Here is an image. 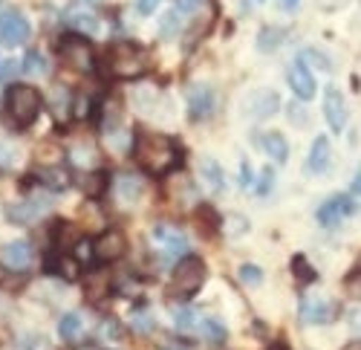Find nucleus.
Instances as JSON below:
<instances>
[{
    "mask_svg": "<svg viewBox=\"0 0 361 350\" xmlns=\"http://www.w3.org/2000/svg\"><path fill=\"white\" fill-rule=\"evenodd\" d=\"M278 38H283V32H281V29H263V32H260V49L266 52V49H278L281 47V41Z\"/></svg>",
    "mask_w": 361,
    "mask_h": 350,
    "instance_id": "bb28decb",
    "label": "nucleus"
},
{
    "mask_svg": "<svg viewBox=\"0 0 361 350\" xmlns=\"http://www.w3.org/2000/svg\"><path fill=\"white\" fill-rule=\"evenodd\" d=\"M67 23L75 26V29H84V32H96V29H99V20L93 18V12H84V9L67 12Z\"/></svg>",
    "mask_w": 361,
    "mask_h": 350,
    "instance_id": "393cba45",
    "label": "nucleus"
},
{
    "mask_svg": "<svg viewBox=\"0 0 361 350\" xmlns=\"http://www.w3.org/2000/svg\"><path fill=\"white\" fill-rule=\"evenodd\" d=\"M355 209H358V203H353V197H329L324 206L318 209V223L324 226V229H336V226H341L350 215H355Z\"/></svg>",
    "mask_w": 361,
    "mask_h": 350,
    "instance_id": "423d86ee",
    "label": "nucleus"
},
{
    "mask_svg": "<svg viewBox=\"0 0 361 350\" xmlns=\"http://www.w3.org/2000/svg\"><path fill=\"white\" fill-rule=\"evenodd\" d=\"M300 318L307 325H329L336 318V304L321 293L304 296V301H300Z\"/></svg>",
    "mask_w": 361,
    "mask_h": 350,
    "instance_id": "6e6552de",
    "label": "nucleus"
},
{
    "mask_svg": "<svg viewBox=\"0 0 361 350\" xmlns=\"http://www.w3.org/2000/svg\"><path fill=\"white\" fill-rule=\"evenodd\" d=\"M202 6V0H176V12H197Z\"/></svg>",
    "mask_w": 361,
    "mask_h": 350,
    "instance_id": "f704fd0d",
    "label": "nucleus"
},
{
    "mask_svg": "<svg viewBox=\"0 0 361 350\" xmlns=\"http://www.w3.org/2000/svg\"><path fill=\"white\" fill-rule=\"evenodd\" d=\"M15 73H18L15 61H0V81H9Z\"/></svg>",
    "mask_w": 361,
    "mask_h": 350,
    "instance_id": "c9c22d12",
    "label": "nucleus"
},
{
    "mask_svg": "<svg viewBox=\"0 0 361 350\" xmlns=\"http://www.w3.org/2000/svg\"><path fill=\"white\" fill-rule=\"evenodd\" d=\"M133 157L147 174L162 177V174H168L173 165H179V145L171 136L139 131L133 139Z\"/></svg>",
    "mask_w": 361,
    "mask_h": 350,
    "instance_id": "f257e3e1",
    "label": "nucleus"
},
{
    "mask_svg": "<svg viewBox=\"0 0 361 350\" xmlns=\"http://www.w3.org/2000/svg\"><path fill=\"white\" fill-rule=\"evenodd\" d=\"M47 209H49V200H47V197H41V200L29 197V200H23V203H15V206L9 209V217H12L15 223H32V220H38Z\"/></svg>",
    "mask_w": 361,
    "mask_h": 350,
    "instance_id": "4468645a",
    "label": "nucleus"
},
{
    "mask_svg": "<svg viewBox=\"0 0 361 350\" xmlns=\"http://www.w3.org/2000/svg\"><path fill=\"white\" fill-rule=\"evenodd\" d=\"M240 281L249 284V286H257L263 281V272L255 264H243V267H240Z\"/></svg>",
    "mask_w": 361,
    "mask_h": 350,
    "instance_id": "c756f323",
    "label": "nucleus"
},
{
    "mask_svg": "<svg viewBox=\"0 0 361 350\" xmlns=\"http://www.w3.org/2000/svg\"><path fill=\"white\" fill-rule=\"evenodd\" d=\"M353 191H355V194H361V168L355 171V180H353Z\"/></svg>",
    "mask_w": 361,
    "mask_h": 350,
    "instance_id": "79ce46f5",
    "label": "nucleus"
},
{
    "mask_svg": "<svg viewBox=\"0 0 361 350\" xmlns=\"http://www.w3.org/2000/svg\"><path fill=\"white\" fill-rule=\"evenodd\" d=\"M84 293L93 298V301H99L102 296H107V275L104 272H90L84 278Z\"/></svg>",
    "mask_w": 361,
    "mask_h": 350,
    "instance_id": "5701e85b",
    "label": "nucleus"
},
{
    "mask_svg": "<svg viewBox=\"0 0 361 350\" xmlns=\"http://www.w3.org/2000/svg\"><path fill=\"white\" fill-rule=\"evenodd\" d=\"M145 191V183L136 177V174H122V177L116 180V200L125 203V206H133V203L142 197Z\"/></svg>",
    "mask_w": 361,
    "mask_h": 350,
    "instance_id": "dca6fc26",
    "label": "nucleus"
},
{
    "mask_svg": "<svg viewBox=\"0 0 361 350\" xmlns=\"http://www.w3.org/2000/svg\"><path fill=\"white\" fill-rule=\"evenodd\" d=\"M154 243L162 249V255L168 258H176V255H185L188 252V238H185V231L173 226V223H159L154 229Z\"/></svg>",
    "mask_w": 361,
    "mask_h": 350,
    "instance_id": "0eeeda50",
    "label": "nucleus"
},
{
    "mask_svg": "<svg viewBox=\"0 0 361 350\" xmlns=\"http://www.w3.org/2000/svg\"><path fill=\"white\" fill-rule=\"evenodd\" d=\"M269 350H289V347H283V344H275V347H269Z\"/></svg>",
    "mask_w": 361,
    "mask_h": 350,
    "instance_id": "a18cd8bd",
    "label": "nucleus"
},
{
    "mask_svg": "<svg viewBox=\"0 0 361 350\" xmlns=\"http://www.w3.org/2000/svg\"><path fill=\"white\" fill-rule=\"evenodd\" d=\"M29 32H32V26H29V20L20 12H4L0 15V41L4 44L18 47L29 38Z\"/></svg>",
    "mask_w": 361,
    "mask_h": 350,
    "instance_id": "9d476101",
    "label": "nucleus"
},
{
    "mask_svg": "<svg viewBox=\"0 0 361 350\" xmlns=\"http://www.w3.org/2000/svg\"><path fill=\"white\" fill-rule=\"evenodd\" d=\"M200 177L205 180V186L212 188V191H223L226 188V177H223V168L214 162V159H202L200 162Z\"/></svg>",
    "mask_w": 361,
    "mask_h": 350,
    "instance_id": "6ab92c4d",
    "label": "nucleus"
},
{
    "mask_svg": "<svg viewBox=\"0 0 361 350\" xmlns=\"http://www.w3.org/2000/svg\"><path fill=\"white\" fill-rule=\"evenodd\" d=\"M300 58H304V61H312L321 73H329V70H333V64H329V58H326L324 52H318V49H304V55H300Z\"/></svg>",
    "mask_w": 361,
    "mask_h": 350,
    "instance_id": "cd10ccee",
    "label": "nucleus"
},
{
    "mask_svg": "<svg viewBox=\"0 0 361 350\" xmlns=\"http://www.w3.org/2000/svg\"><path fill=\"white\" fill-rule=\"evenodd\" d=\"M344 350H361V342H350Z\"/></svg>",
    "mask_w": 361,
    "mask_h": 350,
    "instance_id": "37998d69",
    "label": "nucleus"
},
{
    "mask_svg": "<svg viewBox=\"0 0 361 350\" xmlns=\"http://www.w3.org/2000/svg\"><path fill=\"white\" fill-rule=\"evenodd\" d=\"M41 107H44V99L35 87L29 84H12L6 90V119L9 125L15 128H29L38 116H41Z\"/></svg>",
    "mask_w": 361,
    "mask_h": 350,
    "instance_id": "f03ea898",
    "label": "nucleus"
},
{
    "mask_svg": "<svg viewBox=\"0 0 361 350\" xmlns=\"http://www.w3.org/2000/svg\"><path fill=\"white\" fill-rule=\"evenodd\" d=\"M6 281V272H4V267H0V284H4Z\"/></svg>",
    "mask_w": 361,
    "mask_h": 350,
    "instance_id": "c03bdc74",
    "label": "nucleus"
},
{
    "mask_svg": "<svg viewBox=\"0 0 361 350\" xmlns=\"http://www.w3.org/2000/svg\"><path fill=\"white\" fill-rule=\"evenodd\" d=\"M347 293H350L353 298H361V272L350 275V281H347Z\"/></svg>",
    "mask_w": 361,
    "mask_h": 350,
    "instance_id": "473e14b6",
    "label": "nucleus"
},
{
    "mask_svg": "<svg viewBox=\"0 0 361 350\" xmlns=\"http://www.w3.org/2000/svg\"><path fill=\"white\" fill-rule=\"evenodd\" d=\"M20 70H23L26 76H47V73H49V64H47V58H44L38 49H32V52H26Z\"/></svg>",
    "mask_w": 361,
    "mask_h": 350,
    "instance_id": "b1692460",
    "label": "nucleus"
},
{
    "mask_svg": "<svg viewBox=\"0 0 361 350\" xmlns=\"http://www.w3.org/2000/svg\"><path fill=\"white\" fill-rule=\"evenodd\" d=\"M260 180H263V183L257 186V194H266V191H272V186H275V174H272V171H269V168H266Z\"/></svg>",
    "mask_w": 361,
    "mask_h": 350,
    "instance_id": "72a5a7b5",
    "label": "nucleus"
},
{
    "mask_svg": "<svg viewBox=\"0 0 361 350\" xmlns=\"http://www.w3.org/2000/svg\"><path fill=\"white\" fill-rule=\"evenodd\" d=\"M298 4H300V0H281V9L283 12H292V9H298Z\"/></svg>",
    "mask_w": 361,
    "mask_h": 350,
    "instance_id": "a19ab883",
    "label": "nucleus"
},
{
    "mask_svg": "<svg viewBox=\"0 0 361 350\" xmlns=\"http://www.w3.org/2000/svg\"><path fill=\"white\" fill-rule=\"evenodd\" d=\"M102 188H107V180H104V174H90V177L84 180V191L90 197H99Z\"/></svg>",
    "mask_w": 361,
    "mask_h": 350,
    "instance_id": "c85d7f7f",
    "label": "nucleus"
},
{
    "mask_svg": "<svg viewBox=\"0 0 361 350\" xmlns=\"http://www.w3.org/2000/svg\"><path fill=\"white\" fill-rule=\"evenodd\" d=\"M292 264H295V267L300 270V272H298L300 278H312V270H310V267L304 264V258H295V260H292Z\"/></svg>",
    "mask_w": 361,
    "mask_h": 350,
    "instance_id": "58836bf2",
    "label": "nucleus"
},
{
    "mask_svg": "<svg viewBox=\"0 0 361 350\" xmlns=\"http://www.w3.org/2000/svg\"><path fill=\"white\" fill-rule=\"evenodd\" d=\"M286 78H289V87L298 99H312L315 96V78L310 76V70L304 67V61H295L289 70H286Z\"/></svg>",
    "mask_w": 361,
    "mask_h": 350,
    "instance_id": "ddd939ff",
    "label": "nucleus"
},
{
    "mask_svg": "<svg viewBox=\"0 0 361 350\" xmlns=\"http://www.w3.org/2000/svg\"><path fill=\"white\" fill-rule=\"evenodd\" d=\"M93 249H96V258L102 260V264H113V260H118L128 252V238H125V231L107 229V231H102V235H99Z\"/></svg>",
    "mask_w": 361,
    "mask_h": 350,
    "instance_id": "1a4fd4ad",
    "label": "nucleus"
},
{
    "mask_svg": "<svg viewBox=\"0 0 361 350\" xmlns=\"http://www.w3.org/2000/svg\"><path fill=\"white\" fill-rule=\"evenodd\" d=\"M84 330V322H81V315L78 313H67L61 322H58V336L67 339V342H75Z\"/></svg>",
    "mask_w": 361,
    "mask_h": 350,
    "instance_id": "412c9836",
    "label": "nucleus"
},
{
    "mask_svg": "<svg viewBox=\"0 0 361 350\" xmlns=\"http://www.w3.org/2000/svg\"><path fill=\"white\" fill-rule=\"evenodd\" d=\"M260 145H263V151H266L269 157H272L275 162H286V157H289V145H286V139H283L278 131L263 133Z\"/></svg>",
    "mask_w": 361,
    "mask_h": 350,
    "instance_id": "a211bd4d",
    "label": "nucleus"
},
{
    "mask_svg": "<svg viewBox=\"0 0 361 350\" xmlns=\"http://www.w3.org/2000/svg\"><path fill=\"white\" fill-rule=\"evenodd\" d=\"M38 180L47 183L49 188L55 191H64L70 183H67V171H61L58 165H49V168H38Z\"/></svg>",
    "mask_w": 361,
    "mask_h": 350,
    "instance_id": "4be33fe9",
    "label": "nucleus"
},
{
    "mask_svg": "<svg viewBox=\"0 0 361 350\" xmlns=\"http://www.w3.org/2000/svg\"><path fill=\"white\" fill-rule=\"evenodd\" d=\"M107 73L116 78H139L147 73V52L133 41H116L107 49Z\"/></svg>",
    "mask_w": 361,
    "mask_h": 350,
    "instance_id": "7ed1b4c3",
    "label": "nucleus"
},
{
    "mask_svg": "<svg viewBox=\"0 0 361 350\" xmlns=\"http://www.w3.org/2000/svg\"><path fill=\"white\" fill-rule=\"evenodd\" d=\"M324 116H326V122L333 131H344L347 125V102L341 96L338 87H326V96H324Z\"/></svg>",
    "mask_w": 361,
    "mask_h": 350,
    "instance_id": "9b49d317",
    "label": "nucleus"
},
{
    "mask_svg": "<svg viewBox=\"0 0 361 350\" xmlns=\"http://www.w3.org/2000/svg\"><path fill=\"white\" fill-rule=\"evenodd\" d=\"M73 258L78 260V264H90V260L96 258V249H93V243H90L87 238H81V241L73 246Z\"/></svg>",
    "mask_w": 361,
    "mask_h": 350,
    "instance_id": "a878e982",
    "label": "nucleus"
},
{
    "mask_svg": "<svg viewBox=\"0 0 361 350\" xmlns=\"http://www.w3.org/2000/svg\"><path fill=\"white\" fill-rule=\"evenodd\" d=\"M118 333H122V330H118V325L113 322V318H110V322H104V325H102V336H110V339H116Z\"/></svg>",
    "mask_w": 361,
    "mask_h": 350,
    "instance_id": "4c0bfd02",
    "label": "nucleus"
},
{
    "mask_svg": "<svg viewBox=\"0 0 361 350\" xmlns=\"http://www.w3.org/2000/svg\"><path fill=\"white\" fill-rule=\"evenodd\" d=\"M58 55H61V61L75 73H93V67H96V52H93V47H90V41H84L81 35L61 38V44H58Z\"/></svg>",
    "mask_w": 361,
    "mask_h": 350,
    "instance_id": "39448f33",
    "label": "nucleus"
},
{
    "mask_svg": "<svg viewBox=\"0 0 361 350\" xmlns=\"http://www.w3.org/2000/svg\"><path fill=\"white\" fill-rule=\"evenodd\" d=\"M329 159H333V151H329V139L326 136H315L312 148H310V159H307V171L310 174H324L329 168Z\"/></svg>",
    "mask_w": 361,
    "mask_h": 350,
    "instance_id": "f3484780",
    "label": "nucleus"
},
{
    "mask_svg": "<svg viewBox=\"0 0 361 350\" xmlns=\"http://www.w3.org/2000/svg\"><path fill=\"white\" fill-rule=\"evenodd\" d=\"M4 264L15 272L20 270H29V264H32V249H29L26 241H15V243H6L4 246Z\"/></svg>",
    "mask_w": 361,
    "mask_h": 350,
    "instance_id": "2eb2a0df",
    "label": "nucleus"
},
{
    "mask_svg": "<svg viewBox=\"0 0 361 350\" xmlns=\"http://www.w3.org/2000/svg\"><path fill=\"white\" fill-rule=\"evenodd\" d=\"M188 110L191 119H208L214 113V90L208 84H191L188 87Z\"/></svg>",
    "mask_w": 361,
    "mask_h": 350,
    "instance_id": "f8f14e48",
    "label": "nucleus"
},
{
    "mask_svg": "<svg viewBox=\"0 0 361 350\" xmlns=\"http://www.w3.org/2000/svg\"><path fill=\"white\" fill-rule=\"evenodd\" d=\"M278 110V93H257V96H252L249 99V113L252 116H257V119H260V116H272Z\"/></svg>",
    "mask_w": 361,
    "mask_h": 350,
    "instance_id": "aec40b11",
    "label": "nucleus"
},
{
    "mask_svg": "<svg viewBox=\"0 0 361 350\" xmlns=\"http://www.w3.org/2000/svg\"><path fill=\"white\" fill-rule=\"evenodd\" d=\"M205 284V264L197 255H185L173 270V281H171V293L176 298H191L197 289Z\"/></svg>",
    "mask_w": 361,
    "mask_h": 350,
    "instance_id": "20e7f679",
    "label": "nucleus"
},
{
    "mask_svg": "<svg viewBox=\"0 0 361 350\" xmlns=\"http://www.w3.org/2000/svg\"><path fill=\"white\" fill-rule=\"evenodd\" d=\"M176 29H179V15H176V9H173V12H168V15L162 18V23H159V32H162L165 38H171V35L176 32Z\"/></svg>",
    "mask_w": 361,
    "mask_h": 350,
    "instance_id": "7c9ffc66",
    "label": "nucleus"
},
{
    "mask_svg": "<svg viewBox=\"0 0 361 350\" xmlns=\"http://www.w3.org/2000/svg\"><path fill=\"white\" fill-rule=\"evenodd\" d=\"M133 327H136L139 333H147V330H154V318H150L147 313H136V315H133Z\"/></svg>",
    "mask_w": 361,
    "mask_h": 350,
    "instance_id": "2f4dec72",
    "label": "nucleus"
},
{
    "mask_svg": "<svg viewBox=\"0 0 361 350\" xmlns=\"http://www.w3.org/2000/svg\"><path fill=\"white\" fill-rule=\"evenodd\" d=\"M240 177H243V186H252V165L249 162L240 165Z\"/></svg>",
    "mask_w": 361,
    "mask_h": 350,
    "instance_id": "ea45409f",
    "label": "nucleus"
},
{
    "mask_svg": "<svg viewBox=\"0 0 361 350\" xmlns=\"http://www.w3.org/2000/svg\"><path fill=\"white\" fill-rule=\"evenodd\" d=\"M162 4V0H136V6H139V12L142 15H154V9Z\"/></svg>",
    "mask_w": 361,
    "mask_h": 350,
    "instance_id": "e433bc0d",
    "label": "nucleus"
}]
</instances>
